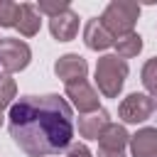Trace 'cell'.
<instances>
[{
  "label": "cell",
  "mask_w": 157,
  "mask_h": 157,
  "mask_svg": "<svg viewBox=\"0 0 157 157\" xmlns=\"http://www.w3.org/2000/svg\"><path fill=\"white\" fill-rule=\"evenodd\" d=\"M15 27L20 29L22 37H34V34L39 32V27H42V15H39V10H37L34 2H22V5H20V15H17Z\"/></svg>",
  "instance_id": "12"
},
{
  "label": "cell",
  "mask_w": 157,
  "mask_h": 157,
  "mask_svg": "<svg viewBox=\"0 0 157 157\" xmlns=\"http://www.w3.org/2000/svg\"><path fill=\"white\" fill-rule=\"evenodd\" d=\"M32 61V49L27 42L15 39V37H2L0 39V66L7 74L25 71Z\"/></svg>",
  "instance_id": "4"
},
{
  "label": "cell",
  "mask_w": 157,
  "mask_h": 157,
  "mask_svg": "<svg viewBox=\"0 0 157 157\" xmlns=\"http://www.w3.org/2000/svg\"><path fill=\"white\" fill-rule=\"evenodd\" d=\"M128 145L132 157H157V128H140Z\"/></svg>",
  "instance_id": "9"
},
{
  "label": "cell",
  "mask_w": 157,
  "mask_h": 157,
  "mask_svg": "<svg viewBox=\"0 0 157 157\" xmlns=\"http://www.w3.org/2000/svg\"><path fill=\"white\" fill-rule=\"evenodd\" d=\"M54 74L56 78H61L64 83H74V81H83L88 74V64L81 54H64L54 61Z\"/></svg>",
  "instance_id": "7"
},
{
  "label": "cell",
  "mask_w": 157,
  "mask_h": 157,
  "mask_svg": "<svg viewBox=\"0 0 157 157\" xmlns=\"http://www.w3.org/2000/svg\"><path fill=\"white\" fill-rule=\"evenodd\" d=\"M128 74H130L128 61L120 59L118 54H103L96 61V86L105 98H118L120 96Z\"/></svg>",
  "instance_id": "2"
},
{
  "label": "cell",
  "mask_w": 157,
  "mask_h": 157,
  "mask_svg": "<svg viewBox=\"0 0 157 157\" xmlns=\"http://www.w3.org/2000/svg\"><path fill=\"white\" fill-rule=\"evenodd\" d=\"M113 47H115V52H118L120 59H132V56H137L142 52V37L137 32H130L125 37H118L113 42Z\"/></svg>",
  "instance_id": "14"
},
{
  "label": "cell",
  "mask_w": 157,
  "mask_h": 157,
  "mask_svg": "<svg viewBox=\"0 0 157 157\" xmlns=\"http://www.w3.org/2000/svg\"><path fill=\"white\" fill-rule=\"evenodd\" d=\"M10 137L29 157H49L69 150L74 140V113L59 93L22 96L10 105Z\"/></svg>",
  "instance_id": "1"
},
{
  "label": "cell",
  "mask_w": 157,
  "mask_h": 157,
  "mask_svg": "<svg viewBox=\"0 0 157 157\" xmlns=\"http://www.w3.org/2000/svg\"><path fill=\"white\" fill-rule=\"evenodd\" d=\"M0 125H2V110H0Z\"/></svg>",
  "instance_id": "21"
},
{
  "label": "cell",
  "mask_w": 157,
  "mask_h": 157,
  "mask_svg": "<svg viewBox=\"0 0 157 157\" xmlns=\"http://www.w3.org/2000/svg\"><path fill=\"white\" fill-rule=\"evenodd\" d=\"M20 15V5L12 0H0V27H15Z\"/></svg>",
  "instance_id": "17"
},
{
  "label": "cell",
  "mask_w": 157,
  "mask_h": 157,
  "mask_svg": "<svg viewBox=\"0 0 157 157\" xmlns=\"http://www.w3.org/2000/svg\"><path fill=\"white\" fill-rule=\"evenodd\" d=\"M152 110H155L152 98H150L147 93H137V91L130 93V96H125V98L120 101V105H118V115H120V120L128 123V125L145 123V120L152 115Z\"/></svg>",
  "instance_id": "5"
},
{
  "label": "cell",
  "mask_w": 157,
  "mask_h": 157,
  "mask_svg": "<svg viewBox=\"0 0 157 157\" xmlns=\"http://www.w3.org/2000/svg\"><path fill=\"white\" fill-rule=\"evenodd\" d=\"M98 157H125V152H118V150H101V147H98Z\"/></svg>",
  "instance_id": "20"
},
{
  "label": "cell",
  "mask_w": 157,
  "mask_h": 157,
  "mask_svg": "<svg viewBox=\"0 0 157 157\" xmlns=\"http://www.w3.org/2000/svg\"><path fill=\"white\" fill-rule=\"evenodd\" d=\"M37 10H39V15L44 12V15H49V20H52V17L61 15L64 10H69V0H39V2H37Z\"/></svg>",
  "instance_id": "18"
},
{
  "label": "cell",
  "mask_w": 157,
  "mask_h": 157,
  "mask_svg": "<svg viewBox=\"0 0 157 157\" xmlns=\"http://www.w3.org/2000/svg\"><path fill=\"white\" fill-rule=\"evenodd\" d=\"M66 98L71 101V105L78 110V113H96L101 105V98H98V91L83 78V81H74V83H66Z\"/></svg>",
  "instance_id": "6"
},
{
  "label": "cell",
  "mask_w": 157,
  "mask_h": 157,
  "mask_svg": "<svg viewBox=\"0 0 157 157\" xmlns=\"http://www.w3.org/2000/svg\"><path fill=\"white\" fill-rule=\"evenodd\" d=\"M140 17V5L137 2H130V0H113L105 5L103 15L98 17L101 25L110 32L113 39L118 37H125L130 32H135V22Z\"/></svg>",
  "instance_id": "3"
},
{
  "label": "cell",
  "mask_w": 157,
  "mask_h": 157,
  "mask_svg": "<svg viewBox=\"0 0 157 157\" xmlns=\"http://www.w3.org/2000/svg\"><path fill=\"white\" fill-rule=\"evenodd\" d=\"M140 78H142V86L147 88V93L152 98V105L157 108V56L145 61V66L140 71Z\"/></svg>",
  "instance_id": "15"
},
{
  "label": "cell",
  "mask_w": 157,
  "mask_h": 157,
  "mask_svg": "<svg viewBox=\"0 0 157 157\" xmlns=\"http://www.w3.org/2000/svg\"><path fill=\"white\" fill-rule=\"evenodd\" d=\"M49 32L56 42H71L76 34H78V15L69 7L64 10L61 15L52 17L49 20Z\"/></svg>",
  "instance_id": "8"
},
{
  "label": "cell",
  "mask_w": 157,
  "mask_h": 157,
  "mask_svg": "<svg viewBox=\"0 0 157 157\" xmlns=\"http://www.w3.org/2000/svg\"><path fill=\"white\" fill-rule=\"evenodd\" d=\"M108 123H110V113L105 108H98L96 113L78 118V135L86 137V140H98Z\"/></svg>",
  "instance_id": "11"
},
{
  "label": "cell",
  "mask_w": 157,
  "mask_h": 157,
  "mask_svg": "<svg viewBox=\"0 0 157 157\" xmlns=\"http://www.w3.org/2000/svg\"><path fill=\"white\" fill-rule=\"evenodd\" d=\"M66 157H93V152H91L83 142H74V145H69Z\"/></svg>",
  "instance_id": "19"
},
{
  "label": "cell",
  "mask_w": 157,
  "mask_h": 157,
  "mask_svg": "<svg viewBox=\"0 0 157 157\" xmlns=\"http://www.w3.org/2000/svg\"><path fill=\"white\" fill-rule=\"evenodd\" d=\"M128 142H130V135H128L125 125H118V123H108L105 130L98 137V147L101 150H118V152H123Z\"/></svg>",
  "instance_id": "13"
},
{
  "label": "cell",
  "mask_w": 157,
  "mask_h": 157,
  "mask_svg": "<svg viewBox=\"0 0 157 157\" xmlns=\"http://www.w3.org/2000/svg\"><path fill=\"white\" fill-rule=\"evenodd\" d=\"M15 96H17V81L10 74L0 76V110H5L7 105H12Z\"/></svg>",
  "instance_id": "16"
},
{
  "label": "cell",
  "mask_w": 157,
  "mask_h": 157,
  "mask_svg": "<svg viewBox=\"0 0 157 157\" xmlns=\"http://www.w3.org/2000/svg\"><path fill=\"white\" fill-rule=\"evenodd\" d=\"M113 42H115V39H113L110 32L101 25L98 17H93V20L86 22V27H83V44H86L88 49H93V52H103V49L113 47Z\"/></svg>",
  "instance_id": "10"
},
{
  "label": "cell",
  "mask_w": 157,
  "mask_h": 157,
  "mask_svg": "<svg viewBox=\"0 0 157 157\" xmlns=\"http://www.w3.org/2000/svg\"><path fill=\"white\" fill-rule=\"evenodd\" d=\"M0 39H2V37H0Z\"/></svg>",
  "instance_id": "22"
}]
</instances>
